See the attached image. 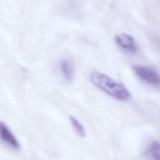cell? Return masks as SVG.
I'll use <instances>...</instances> for the list:
<instances>
[{
	"mask_svg": "<svg viewBox=\"0 0 160 160\" xmlns=\"http://www.w3.org/2000/svg\"><path fill=\"white\" fill-rule=\"evenodd\" d=\"M134 72L141 79L152 85H157L160 84V77L155 70L144 66L134 67Z\"/></svg>",
	"mask_w": 160,
	"mask_h": 160,
	"instance_id": "2",
	"label": "cell"
},
{
	"mask_svg": "<svg viewBox=\"0 0 160 160\" xmlns=\"http://www.w3.org/2000/svg\"><path fill=\"white\" fill-rule=\"evenodd\" d=\"M61 73L65 79L70 82L74 79L75 76V69L74 65L69 60H64L60 63Z\"/></svg>",
	"mask_w": 160,
	"mask_h": 160,
	"instance_id": "5",
	"label": "cell"
},
{
	"mask_svg": "<svg viewBox=\"0 0 160 160\" xmlns=\"http://www.w3.org/2000/svg\"><path fill=\"white\" fill-rule=\"evenodd\" d=\"M150 154L154 160H160V143L157 142L153 143L150 147Z\"/></svg>",
	"mask_w": 160,
	"mask_h": 160,
	"instance_id": "7",
	"label": "cell"
},
{
	"mask_svg": "<svg viewBox=\"0 0 160 160\" xmlns=\"http://www.w3.org/2000/svg\"><path fill=\"white\" fill-rule=\"evenodd\" d=\"M115 41L117 46L126 50L135 52L137 50V46L132 37L126 34H119L115 37Z\"/></svg>",
	"mask_w": 160,
	"mask_h": 160,
	"instance_id": "3",
	"label": "cell"
},
{
	"mask_svg": "<svg viewBox=\"0 0 160 160\" xmlns=\"http://www.w3.org/2000/svg\"><path fill=\"white\" fill-rule=\"evenodd\" d=\"M70 120L77 133L82 137H85L86 135V132L82 124L73 116L70 117Z\"/></svg>",
	"mask_w": 160,
	"mask_h": 160,
	"instance_id": "6",
	"label": "cell"
},
{
	"mask_svg": "<svg viewBox=\"0 0 160 160\" xmlns=\"http://www.w3.org/2000/svg\"><path fill=\"white\" fill-rule=\"evenodd\" d=\"M0 135L2 140L12 148L18 149L19 148V144L16 137L8 127L3 122L0 123Z\"/></svg>",
	"mask_w": 160,
	"mask_h": 160,
	"instance_id": "4",
	"label": "cell"
},
{
	"mask_svg": "<svg viewBox=\"0 0 160 160\" xmlns=\"http://www.w3.org/2000/svg\"><path fill=\"white\" fill-rule=\"evenodd\" d=\"M90 79L95 86L117 99L126 100L129 97L128 91L123 85L101 72L92 71Z\"/></svg>",
	"mask_w": 160,
	"mask_h": 160,
	"instance_id": "1",
	"label": "cell"
}]
</instances>
